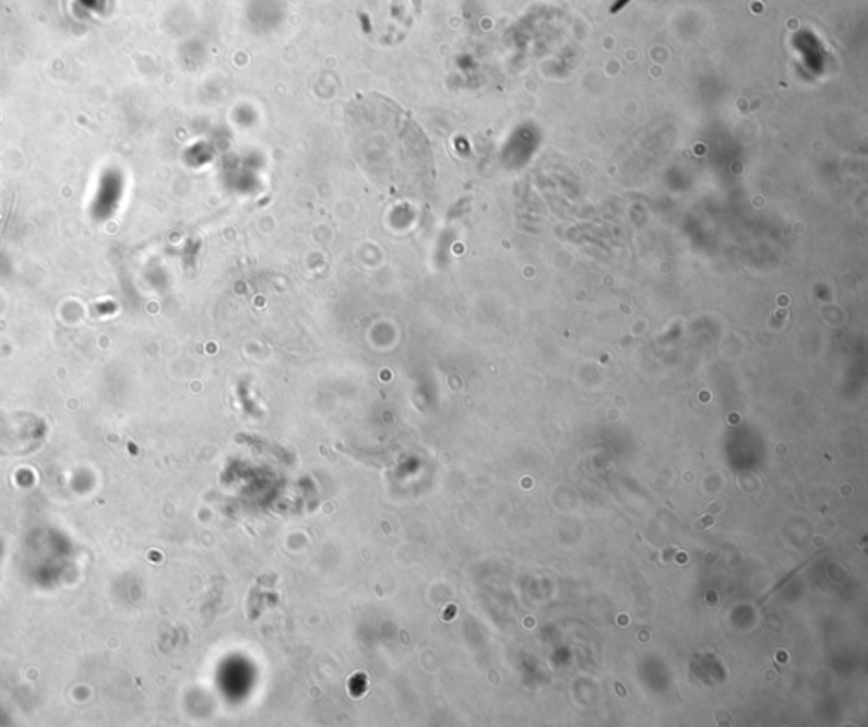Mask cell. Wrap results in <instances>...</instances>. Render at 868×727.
Here are the masks:
<instances>
[{
	"label": "cell",
	"instance_id": "1",
	"mask_svg": "<svg viewBox=\"0 0 868 727\" xmlns=\"http://www.w3.org/2000/svg\"><path fill=\"white\" fill-rule=\"evenodd\" d=\"M628 2H630V0H618V4H616L615 8H613V12H618L619 9L625 8V5L628 4Z\"/></svg>",
	"mask_w": 868,
	"mask_h": 727
}]
</instances>
